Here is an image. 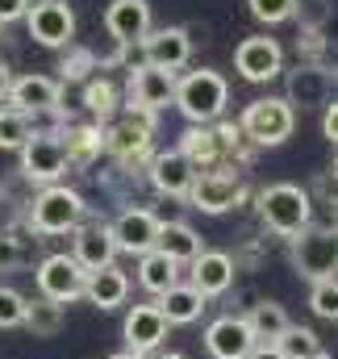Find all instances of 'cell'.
<instances>
[{"instance_id":"f35d334b","label":"cell","mask_w":338,"mask_h":359,"mask_svg":"<svg viewBox=\"0 0 338 359\" xmlns=\"http://www.w3.org/2000/svg\"><path fill=\"white\" fill-rule=\"evenodd\" d=\"M309 196H318L322 205H330V209H334V205H338V172H334V168H330V172H322V176L313 180Z\"/></svg>"},{"instance_id":"f546056e","label":"cell","mask_w":338,"mask_h":359,"mask_svg":"<svg viewBox=\"0 0 338 359\" xmlns=\"http://www.w3.org/2000/svg\"><path fill=\"white\" fill-rule=\"evenodd\" d=\"M84 109L100 121V126H109V121L121 113V92H117V84H113L109 76H92L84 84Z\"/></svg>"},{"instance_id":"74e56055","label":"cell","mask_w":338,"mask_h":359,"mask_svg":"<svg viewBox=\"0 0 338 359\" xmlns=\"http://www.w3.org/2000/svg\"><path fill=\"white\" fill-rule=\"evenodd\" d=\"M25 264V247L13 230H0V271H17Z\"/></svg>"},{"instance_id":"44dd1931","label":"cell","mask_w":338,"mask_h":359,"mask_svg":"<svg viewBox=\"0 0 338 359\" xmlns=\"http://www.w3.org/2000/svg\"><path fill=\"white\" fill-rule=\"evenodd\" d=\"M72 255L84 271H100L109 264H117V243H113V230L109 222H84L76 234H72Z\"/></svg>"},{"instance_id":"4316f807","label":"cell","mask_w":338,"mask_h":359,"mask_svg":"<svg viewBox=\"0 0 338 359\" xmlns=\"http://www.w3.org/2000/svg\"><path fill=\"white\" fill-rule=\"evenodd\" d=\"M247 318V326H251L255 343H276L292 322H288V313H284V305L280 301H255L251 309L243 313Z\"/></svg>"},{"instance_id":"f1b7e54d","label":"cell","mask_w":338,"mask_h":359,"mask_svg":"<svg viewBox=\"0 0 338 359\" xmlns=\"http://www.w3.org/2000/svg\"><path fill=\"white\" fill-rule=\"evenodd\" d=\"M34 339H55L63 326H67V309L59 301H46V297H34L25 305V322H21Z\"/></svg>"},{"instance_id":"836d02e7","label":"cell","mask_w":338,"mask_h":359,"mask_svg":"<svg viewBox=\"0 0 338 359\" xmlns=\"http://www.w3.org/2000/svg\"><path fill=\"white\" fill-rule=\"evenodd\" d=\"M309 309H313L322 322H338V276L334 280L309 284Z\"/></svg>"},{"instance_id":"2e32d148","label":"cell","mask_w":338,"mask_h":359,"mask_svg":"<svg viewBox=\"0 0 338 359\" xmlns=\"http://www.w3.org/2000/svg\"><path fill=\"white\" fill-rule=\"evenodd\" d=\"M192 34H188V25H159V29H151L147 38H142V59L151 63V67H163V72H180V67H188V59H192Z\"/></svg>"},{"instance_id":"7a4b0ae2","label":"cell","mask_w":338,"mask_h":359,"mask_svg":"<svg viewBox=\"0 0 338 359\" xmlns=\"http://www.w3.org/2000/svg\"><path fill=\"white\" fill-rule=\"evenodd\" d=\"M88 222V201L72 184H46L34 201H25V226L34 234H76Z\"/></svg>"},{"instance_id":"ba28073f","label":"cell","mask_w":338,"mask_h":359,"mask_svg":"<svg viewBox=\"0 0 338 359\" xmlns=\"http://www.w3.org/2000/svg\"><path fill=\"white\" fill-rule=\"evenodd\" d=\"M247 201V188H243V176L234 168H217V172H201L188 188V205L201 209V213H230Z\"/></svg>"},{"instance_id":"8992f818","label":"cell","mask_w":338,"mask_h":359,"mask_svg":"<svg viewBox=\"0 0 338 359\" xmlns=\"http://www.w3.org/2000/svg\"><path fill=\"white\" fill-rule=\"evenodd\" d=\"M238 126H243V134L251 138L255 147H280L297 130V109L284 96H259V100H251L243 109Z\"/></svg>"},{"instance_id":"e0dca14e","label":"cell","mask_w":338,"mask_h":359,"mask_svg":"<svg viewBox=\"0 0 338 359\" xmlns=\"http://www.w3.org/2000/svg\"><path fill=\"white\" fill-rule=\"evenodd\" d=\"M175 80H180L175 72L142 63V67L130 72V96H126V104L147 109V113H163L168 104H175Z\"/></svg>"},{"instance_id":"6da1fadb","label":"cell","mask_w":338,"mask_h":359,"mask_svg":"<svg viewBox=\"0 0 338 359\" xmlns=\"http://www.w3.org/2000/svg\"><path fill=\"white\" fill-rule=\"evenodd\" d=\"M155 117L159 113L121 104V117L104 126V155H113L121 172H138L155 159Z\"/></svg>"},{"instance_id":"484cf974","label":"cell","mask_w":338,"mask_h":359,"mask_svg":"<svg viewBox=\"0 0 338 359\" xmlns=\"http://www.w3.org/2000/svg\"><path fill=\"white\" fill-rule=\"evenodd\" d=\"M155 251H163L171 264H192L201 251H205V238L188 226V222H163L159 226V238H155Z\"/></svg>"},{"instance_id":"7c38bea8","label":"cell","mask_w":338,"mask_h":359,"mask_svg":"<svg viewBox=\"0 0 338 359\" xmlns=\"http://www.w3.org/2000/svg\"><path fill=\"white\" fill-rule=\"evenodd\" d=\"M334 80L338 67H318V63H297L284 80V100L292 109H326L334 100Z\"/></svg>"},{"instance_id":"d6a6232c","label":"cell","mask_w":338,"mask_h":359,"mask_svg":"<svg viewBox=\"0 0 338 359\" xmlns=\"http://www.w3.org/2000/svg\"><path fill=\"white\" fill-rule=\"evenodd\" d=\"M59 72H63V84H76V80H92V72H100V59H96V50H88V46H67L63 50V63H59Z\"/></svg>"},{"instance_id":"d4e9b609","label":"cell","mask_w":338,"mask_h":359,"mask_svg":"<svg viewBox=\"0 0 338 359\" xmlns=\"http://www.w3.org/2000/svg\"><path fill=\"white\" fill-rule=\"evenodd\" d=\"M155 305H159V313L168 318V326H192V322H201V313H205V297H201L188 280L171 284L163 297H155Z\"/></svg>"},{"instance_id":"ffe728a7","label":"cell","mask_w":338,"mask_h":359,"mask_svg":"<svg viewBox=\"0 0 338 359\" xmlns=\"http://www.w3.org/2000/svg\"><path fill=\"white\" fill-rule=\"evenodd\" d=\"M234 276H238V264L234 255L226 251H201L192 264H188V284L209 301V297H222L234 288Z\"/></svg>"},{"instance_id":"277c9868","label":"cell","mask_w":338,"mask_h":359,"mask_svg":"<svg viewBox=\"0 0 338 359\" xmlns=\"http://www.w3.org/2000/svg\"><path fill=\"white\" fill-rule=\"evenodd\" d=\"M226 104H230V84L222 72L213 67H196V72H184L175 80V109L192 121V126H213L226 117Z\"/></svg>"},{"instance_id":"8fae6325","label":"cell","mask_w":338,"mask_h":359,"mask_svg":"<svg viewBox=\"0 0 338 359\" xmlns=\"http://www.w3.org/2000/svg\"><path fill=\"white\" fill-rule=\"evenodd\" d=\"M234 72L247 80V84H271L284 76V50L276 38L267 34H251L234 46Z\"/></svg>"},{"instance_id":"5bb4252c","label":"cell","mask_w":338,"mask_h":359,"mask_svg":"<svg viewBox=\"0 0 338 359\" xmlns=\"http://www.w3.org/2000/svg\"><path fill=\"white\" fill-rule=\"evenodd\" d=\"M59 100H63V84L50 80V76H13V88H8V109L25 113V117H55L59 113Z\"/></svg>"},{"instance_id":"ab89813d","label":"cell","mask_w":338,"mask_h":359,"mask_svg":"<svg viewBox=\"0 0 338 359\" xmlns=\"http://www.w3.org/2000/svg\"><path fill=\"white\" fill-rule=\"evenodd\" d=\"M34 0H0V25H13V21H25Z\"/></svg>"},{"instance_id":"9a60e30c","label":"cell","mask_w":338,"mask_h":359,"mask_svg":"<svg viewBox=\"0 0 338 359\" xmlns=\"http://www.w3.org/2000/svg\"><path fill=\"white\" fill-rule=\"evenodd\" d=\"M168 318L159 313V305L151 301V305H130V313H126V322H121V339H126V351H134V355H155L159 347H163V339H168Z\"/></svg>"},{"instance_id":"4fadbf2b","label":"cell","mask_w":338,"mask_h":359,"mask_svg":"<svg viewBox=\"0 0 338 359\" xmlns=\"http://www.w3.org/2000/svg\"><path fill=\"white\" fill-rule=\"evenodd\" d=\"M159 226H163V217H159L155 209H142V205H130V209H121V213L109 222L113 243H117V251H126V255H147V251H155Z\"/></svg>"},{"instance_id":"ac0fdd59","label":"cell","mask_w":338,"mask_h":359,"mask_svg":"<svg viewBox=\"0 0 338 359\" xmlns=\"http://www.w3.org/2000/svg\"><path fill=\"white\" fill-rule=\"evenodd\" d=\"M255 347V334L243 313H222L205 326V351L213 359H247Z\"/></svg>"},{"instance_id":"4dcf8cb0","label":"cell","mask_w":338,"mask_h":359,"mask_svg":"<svg viewBox=\"0 0 338 359\" xmlns=\"http://www.w3.org/2000/svg\"><path fill=\"white\" fill-rule=\"evenodd\" d=\"M280 355L284 359H330V351L322 347V339L309 330V326H288L280 339H276Z\"/></svg>"},{"instance_id":"bcb514c9","label":"cell","mask_w":338,"mask_h":359,"mask_svg":"<svg viewBox=\"0 0 338 359\" xmlns=\"http://www.w3.org/2000/svg\"><path fill=\"white\" fill-rule=\"evenodd\" d=\"M155 359H188V355H180V351H163V355H155Z\"/></svg>"},{"instance_id":"7402d4cb","label":"cell","mask_w":338,"mask_h":359,"mask_svg":"<svg viewBox=\"0 0 338 359\" xmlns=\"http://www.w3.org/2000/svg\"><path fill=\"white\" fill-rule=\"evenodd\" d=\"M151 29H155V21H151L147 0H113L104 8V34L113 42H142Z\"/></svg>"},{"instance_id":"b9f144b4","label":"cell","mask_w":338,"mask_h":359,"mask_svg":"<svg viewBox=\"0 0 338 359\" xmlns=\"http://www.w3.org/2000/svg\"><path fill=\"white\" fill-rule=\"evenodd\" d=\"M247 359H284V355H280V347H276V343H255Z\"/></svg>"},{"instance_id":"7dc6e473","label":"cell","mask_w":338,"mask_h":359,"mask_svg":"<svg viewBox=\"0 0 338 359\" xmlns=\"http://www.w3.org/2000/svg\"><path fill=\"white\" fill-rule=\"evenodd\" d=\"M330 226H334V230H338V205H334V209H330Z\"/></svg>"},{"instance_id":"7bdbcfd3","label":"cell","mask_w":338,"mask_h":359,"mask_svg":"<svg viewBox=\"0 0 338 359\" xmlns=\"http://www.w3.org/2000/svg\"><path fill=\"white\" fill-rule=\"evenodd\" d=\"M4 205H13V201H8V192L0 188V230H8V226L17 222V209H4Z\"/></svg>"},{"instance_id":"f6af8a7d","label":"cell","mask_w":338,"mask_h":359,"mask_svg":"<svg viewBox=\"0 0 338 359\" xmlns=\"http://www.w3.org/2000/svg\"><path fill=\"white\" fill-rule=\"evenodd\" d=\"M109 359H147V355H134V351H117V355H109Z\"/></svg>"},{"instance_id":"3957f363","label":"cell","mask_w":338,"mask_h":359,"mask_svg":"<svg viewBox=\"0 0 338 359\" xmlns=\"http://www.w3.org/2000/svg\"><path fill=\"white\" fill-rule=\"evenodd\" d=\"M259 222L263 230H271L276 238H297L301 230L313 226V196L301 184H267L255 196Z\"/></svg>"},{"instance_id":"60d3db41","label":"cell","mask_w":338,"mask_h":359,"mask_svg":"<svg viewBox=\"0 0 338 359\" xmlns=\"http://www.w3.org/2000/svg\"><path fill=\"white\" fill-rule=\"evenodd\" d=\"M322 134H326L330 147H338V96L326 104V113H322Z\"/></svg>"},{"instance_id":"d6986e66","label":"cell","mask_w":338,"mask_h":359,"mask_svg":"<svg viewBox=\"0 0 338 359\" xmlns=\"http://www.w3.org/2000/svg\"><path fill=\"white\" fill-rule=\"evenodd\" d=\"M147 180H151V188L159 192V196H168V201H188V188H192V163L180 155V147L175 151H155V159L147 163Z\"/></svg>"},{"instance_id":"d590c367","label":"cell","mask_w":338,"mask_h":359,"mask_svg":"<svg viewBox=\"0 0 338 359\" xmlns=\"http://www.w3.org/2000/svg\"><path fill=\"white\" fill-rule=\"evenodd\" d=\"M25 305L29 297H21L13 284H0V330H17L25 322Z\"/></svg>"},{"instance_id":"8d00e7d4","label":"cell","mask_w":338,"mask_h":359,"mask_svg":"<svg viewBox=\"0 0 338 359\" xmlns=\"http://www.w3.org/2000/svg\"><path fill=\"white\" fill-rule=\"evenodd\" d=\"M247 8L259 25H284V21H292L297 0H247Z\"/></svg>"},{"instance_id":"cb8c5ba5","label":"cell","mask_w":338,"mask_h":359,"mask_svg":"<svg viewBox=\"0 0 338 359\" xmlns=\"http://www.w3.org/2000/svg\"><path fill=\"white\" fill-rule=\"evenodd\" d=\"M84 301L96 305V309H121L130 301V276L117 264H109V268H100V271H88Z\"/></svg>"},{"instance_id":"9c48e42d","label":"cell","mask_w":338,"mask_h":359,"mask_svg":"<svg viewBox=\"0 0 338 359\" xmlns=\"http://www.w3.org/2000/svg\"><path fill=\"white\" fill-rule=\"evenodd\" d=\"M25 29L46 50H67L76 38V13L67 0H34L25 13Z\"/></svg>"},{"instance_id":"52a82bcc","label":"cell","mask_w":338,"mask_h":359,"mask_svg":"<svg viewBox=\"0 0 338 359\" xmlns=\"http://www.w3.org/2000/svg\"><path fill=\"white\" fill-rule=\"evenodd\" d=\"M21 155V176L29 184H63V176L72 172L67 168V147L59 138V130H34L29 142L17 151Z\"/></svg>"},{"instance_id":"5b68a950","label":"cell","mask_w":338,"mask_h":359,"mask_svg":"<svg viewBox=\"0 0 338 359\" xmlns=\"http://www.w3.org/2000/svg\"><path fill=\"white\" fill-rule=\"evenodd\" d=\"M292 268L301 280H334L338 276V230L334 226H309L292 238Z\"/></svg>"},{"instance_id":"e575fe53","label":"cell","mask_w":338,"mask_h":359,"mask_svg":"<svg viewBox=\"0 0 338 359\" xmlns=\"http://www.w3.org/2000/svg\"><path fill=\"white\" fill-rule=\"evenodd\" d=\"M330 17H334V0H297L292 8L297 29H326Z\"/></svg>"},{"instance_id":"30bf717a","label":"cell","mask_w":338,"mask_h":359,"mask_svg":"<svg viewBox=\"0 0 338 359\" xmlns=\"http://www.w3.org/2000/svg\"><path fill=\"white\" fill-rule=\"evenodd\" d=\"M34 280H38V297L59 301V305H72V301L84 297L88 271L76 264V255L59 251V255H46V259L34 268Z\"/></svg>"},{"instance_id":"ee69618b","label":"cell","mask_w":338,"mask_h":359,"mask_svg":"<svg viewBox=\"0 0 338 359\" xmlns=\"http://www.w3.org/2000/svg\"><path fill=\"white\" fill-rule=\"evenodd\" d=\"M8 88H13V72H8V63L0 59V100H8Z\"/></svg>"},{"instance_id":"603a6c76","label":"cell","mask_w":338,"mask_h":359,"mask_svg":"<svg viewBox=\"0 0 338 359\" xmlns=\"http://www.w3.org/2000/svg\"><path fill=\"white\" fill-rule=\"evenodd\" d=\"M59 138H63V147H67V168H80L88 172L100 155H104V126L100 121H88V126H63L59 130Z\"/></svg>"},{"instance_id":"83f0119b","label":"cell","mask_w":338,"mask_h":359,"mask_svg":"<svg viewBox=\"0 0 338 359\" xmlns=\"http://www.w3.org/2000/svg\"><path fill=\"white\" fill-rule=\"evenodd\" d=\"M138 284L151 297H163L171 284H180V264H171L163 251H147V255H138Z\"/></svg>"},{"instance_id":"1f68e13d","label":"cell","mask_w":338,"mask_h":359,"mask_svg":"<svg viewBox=\"0 0 338 359\" xmlns=\"http://www.w3.org/2000/svg\"><path fill=\"white\" fill-rule=\"evenodd\" d=\"M38 126H34V117H25V113H17V109H8V104H0V151H21L25 142H29V134H34Z\"/></svg>"}]
</instances>
